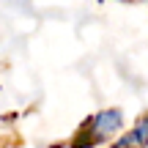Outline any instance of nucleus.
Returning <instances> with one entry per match:
<instances>
[{"label":"nucleus","instance_id":"1","mask_svg":"<svg viewBox=\"0 0 148 148\" xmlns=\"http://www.w3.org/2000/svg\"><path fill=\"white\" fill-rule=\"evenodd\" d=\"M126 129V118H123L121 107H104V110L93 112L85 118L79 126L77 137L71 140V148H96V145H112Z\"/></svg>","mask_w":148,"mask_h":148},{"label":"nucleus","instance_id":"2","mask_svg":"<svg viewBox=\"0 0 148 148\" xmlns=\"http://www.w3.org/2000/svg\"><path fill=\"white\" fill-rule=\"evenodd\" d=\"M110 148H148V112L123 129V134Z\"/></svg>","mask_w":148,"mask_h":148}]
</instances>
